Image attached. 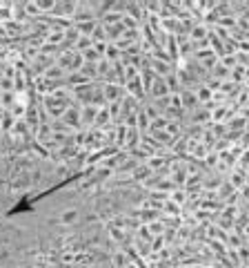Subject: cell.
I'll use <instances>...</instances> for the list:
<instances>
[{
    "mask_svg": "<svg viewBox=\"0 0 249 268\" xmlns=\"http://www.w3.org/2000/svg\"><path fill=\"white\" fill-rule=\"evenodd\" d=\"M62 123L67 127H72L74 132H78V130H82V125H80V105H76V103H72V107H69L67 112L62 114V119H60Z\"/></svg>",
    "mask_w": 249,
    "mask_h": 268,
    "instance_id": "2",
    "label": "cell"
},
{
    "mask_svg": "<svg viewBox=\"0 0 249 268\" xmlns=\"http://www.w3.org/2000/svg\"><path fill=\"white\" fill-rule=\"evenodd\" d=\"M98 110H100V107H96V105H82L80 107V125H82V130L94 127L96 117H98Z\"/></svg>",
    "mask_w": 249,
    "mask_h": 268,
    "instance_id": "4",
    "label": "cell"
},
{
    "mask_svg": "<svg viewBox=\"0 0 249 268\" xmlns=\"http://www.w3.org/2000/svg\"><path fill=\"white\" fill-rule=\"evenodd\" d=\"M78 30V34L80 36H89L91 38V34H94V30L98 27V20H89V23H80V25H74Z\"/></svg>",
    "mask_w": 249,
    "mask_h": 268,
    "instance_id": "18",
    "label": "cell"
},
{
    "mask_svg": "<svg viewBox=\"0 0 249 268\" xmlns=\"http://www.w3.org/2000/svg\"><path fill=\"white\" fill-rule=\"evenodd\" d=\"M0 92H16V88H14V81H11V78L0 76Z\"/></svg>",
    "mask_w": 249,
    "mask_h": 268,
    "instance_id": "23",
    "label": "cell"
},
{
    "mask_svg": "<svg viewBox=\"0 0 249 268\" xmlns=\"http://www.w3.org/2000/svg\"><path fill=\"white\" fill-rule=\"evenodd\" d=\"M180 103H182V110H185L187 114H192L194 110L200 107V103H198L196 92H194V89H182V92H180Z\"/></svg>",
    "mask_w": 249,
    "mask_h": 268,
    "instance_id": "6",
    "label": "cell"
},
{
    "mask_svg": "<svg viewBox=\"0 0 249 268\" xmlns=\"http://www.w3.org/2000/svg\"><path fill=\"white\" fill-rule=\"evenodd\" d=\"M221 63L231 72V69L238 65V54H227V56H223V59H221Z\"/></svg>",
    "mask_w": 249,
    "mask_h": 268,
    "instance_id": "22",
    "label": "cell"
},
{
    "mask_svg": "<svg viewBox=\"0 0 249 268\" xmlns=\"http://www.w3.org/2000/svg\"><path fill=\"white\" fill-rule=\"evenodd\" d=\"M0 105H2L5 112H9L16 105V92H0Z\"/></svg>",
    "mask_w": 249,
    "mask_h": 268,
    "instance_id": "17",
    "label": "cell"
},
{
    "mask_svg": "<svg viewBox=\"0 0 249 268\" xmlns=\"http://www.w3.org/2000/svg\"><path fill=\"white\" fill-rule=\"evenodd\" d=\"M127 264H131V259H129V255H127L124 248H116L114 253L109 255V266L111 268H124Z\"/></svg>",
    "mask_w": 249,
    "mask_h": 268,
    "instance_id": "9",
    "label": "cell"
},
{
    "mask_svg": "<svg viewBox=\"0 0 249 268\" xmlns=\"http://www.w3.org/2000/svg\"><path fill=\"white\" fill-rule=\"evenodd\" d=\"M187 268H207V266H200V264H196V266H187Z\"/></svg>",
    "mask_w": 249,
    "mask_h": 268,
    "instance_id": "26",
    "label": "cell"
},
{
    "mask_svg": "<svg viewBox=\"0 0 249 268\" xmlns=\"http://www.w3.org/2000/svg\"><path fill=\"white\" fill-rule=\"evenodd\" d=\"M89 20H98L96 16L91 14V9L87 7V2H78V9L72 18V25H80V23H89Z\"/></svg>",
    "mask_w": 249,
    "mask_h": 268,
    "instance_id": "8",
    "label": "cell"
},
{
    "mask_svg": "<svg viewBox=\"0 0 249 268\" xmlns=\"http://www.w3.org/2000/svg\"><path fill=\"white\" fill-rule=\"evenodd\" d=\"M187 197H189V195H187V190H185V188H174V190L169 192V199H172L174 204H178V206H180V208L187 204Z\"/></svg>",
    "mask_w": 249,
    "mask_h": 268,
    "instance_id": "16",
    "label": "cell"
},
{
    "mask_svg": "<svg viewBox=\"0 0 249 268\" xmlns=\"http://www.w3.org/2000/svg\"><path fill=\"white\" fill-rule=\"evenodd\" d=\"M209 76L211 78H216V81H221V83H225V81H229V76H231V72L225 67V65L218 60V63L214 65V69L209 72Z\"/></svg>",
    "mask_w": 249,
    "mask_h": 268,
    "instance_id": "13",
    "label": "cell"
},
{
    "mask_svg": "<svg viewBox=\"0 0 249 268\" xmlns=\"http://www.w3.org/2000/svg\"><path fill=\"white\" fill-rule=\"evenodd\" d=\"M207 38H209V27L200 20V23H196L194 25V30L189 31V40L198 43V40H207Z\"/></svg>",
    "mask_w": 249,
    "mask_h": 268,
    "instance_id": "11",
    "label": "cell"
},
{
    "mask_svg": "<svg viewBox=\"0 0 249 268\" xmlns=\"http://www.w3.org/2000/svg\"><path fill=\"white\" fill-rule=\"evenodd\" d=\"M124 268H138V266H136V264L131 262V264H127V266H124Z\"/></svg>",
    "mask_w": 249,
    "mask_h": 268,
    "instance_id": "25",
    "label": "cell"
},
{
    "mask_svg": "<svg viewBox=\"0 0 249 268\" xmlns=\"http://www.w3.org/2000/svg\"><path fill=\"white\" fill-rule=\"evenodd\" d=\"M82 59H85V63H96L98 65L102 60V56L94 47H91V49H87V52H82Z\"/></svg>",
    "mask_w": 249,
    "mask_h": 268,
    "instance_id": "20",
    "label": "cell"
},
{
    "mask_svg": "<svg viewBox=\"0 0 249 268\" xmlns=\"http://www.w3.org/2000/svg\"><path fill=\"white\" fill-rule=\"evenodd\" d=\"M247 183H249V170H247Z\"/></svg>",
    "mask_w": 249,
    "mask_h": 268,
    "instance_id": "27",
    "label": "cell"
},
{
    "mask_svg": "<svg viewBox=\"0 0 249 268\" xmlns=\"http://www.w3.org/2000/svg\"><path fill=\"white\" fill-rule=\"evenodd\" d=\"M227 181L231 183V188H234V190H240V188H245V185H247V172L240 170V168L236 166V168H231V172L227 175Z\"/></svg>",
    "mask_w": 249,
    "mask_h": 268,
    "instance_id": "7",
    "label": "cell"
},
{
    "mask_svg": "<svg viewBox=\"0 0 249 268\" xmlns=\"http://www.w3.org/2000/svg\"><path fill=\"white\" fill-rule=\"evenodd\" d=\"M149 230H151L153 237H160V235H163L167 228H165V226L160 224V219H158V221H153V224H149Z\"/></svg>",
    "mask_w": 249,
    "mask_h": 268,
    "instance_id": "24",
    "label": "cell"
},
{
    "mask_svg": "<svg viewBox=\"0 0 249 268\" xmlns=\"http://www.w3.org/2000/svg\"><path fill=\"white\" fill-rule=\"evenodd\" d=\"M194 92H196V98H198V103H200V105H209V103H211V96H214V92H211V89L207 88L205 83L196 85V88H194Z\"/></svg>",
    "mask_w": 249,
    "mask_h": 268,
    "instance_id": "12",
    "label": "cell"
},
{
    "mask_svg": "<svg viewBox=\"0 0 249 268\" xmlns=\"http://www.w3.org/2000/svg\"><path fill=\"white\" fill-rule=\"evenodd\" d=\"M102 59L107 60V63H118L120 59H123V52H120L118 47H116V45H107V52H105V56H102Z\"/></svg>",
    "mask_w": 249,
    "mask_h": 268,
    "instance_id": "15",
    "label": "cell"
},
{
    "mask_svg": "<svg viewBox=\"0 0 249 268\" xmlns=\"http://www.w3.org/2000/svg\"><path fill=\"white\" fill-rule=\"evenodd\" d=\"M82 63H85V59H82V54H78V52H62V54H58L56 56V65L58 67H62L67 74H74V72H78V69L82 67Z\"/></svg>",
    "mask_w": 249,
    "mask_h": 268,
    "instance_id": "1",
    "label": "cell"
},
{
    "mask_svg": "<svg viewBox=\"0 0 249 268\" xmlns=\"http://www.w3.org/2000/svg\"><path fill=\"white\" fill-rule=\"evenodd\" d=\"M102 92H105V101H107V105L109 103H118V101H123L124 98V85H120V83H105L102 85Z\"/></svg>",
    "mask_w": 249,
    "mask_h": 268,
    "instance_id": "3",
    "label": "cell"
},
{
    "mask_svg": "<svg viewBox=\"0 0 249 268\" xmlns=\"http://www.w3.org/2000/svg\"><path fill=\"white\" fill-rule=\"evenodd\" d=\"M91 38L89 36H80L78 38V43H76V47H74V52H78V54H82V52H87V49H91Z\"/></svg>",
    "mask_w": 249,
    "mask_h": 268,
    "instance_id": "21",
    "label": "cell"
},
{
    "mask_svg": "<svg viewBox=\"0 0 249 268\" xmlns=\"http://www.w3.org/2000/svg\"><path fill=\"white\" fill-rule=\"evenodd\" d=\"M147 96H149V101H156V98H165V96H169L167 81H165V78H160V76H156V81H153L151 89L147 92Z\"/></svg>",
    "mask_w": 249,
    "mask_h": 268,
    "instance_id": "5",
    "label": "cell"
},
{
    "mask_svg": "<svg viewBox=\"0 0 249 268\" xmlns=\"http://www.w3.org/2000/svg\"><path fill=\"white\" fill-rule=\"evenodd\" d=\"M140 81H143L145 92H149V89H151V85H153V81H156V74H153V69L149 67V63L145 65L143 69H140Z\"/></svg>",
    "mask_w": 249,
    "mask_h": 268,
    "instance_id": "14",
    "label": "cell"
},
{
    "mask_svg": "<svg viewBox=\"0 0 249 268\" xmlns=\"http://www.w3.org/2000/svg\"><path fill=\"white\" fill-rule=\"evenodd\" d=\"M91 43H107V30L100 20H98V27L94 30V34H91Z\"/></svg>",
    "mask_w": 249,
    "mask_h": 268,
    "instance_id": "19",
    "label": "cell"
},
{
    "mask_svg": "<svg viewBox=\"0 0 249 268\" xmlns=\"http://www.w3.org/2000/svg\"><path fill=\"white\" fill-rule=\"evenodd\" d=\"M109 125H114V121H111L109 107L105 105V107H100V110H98V117H96V123H94V127H96V130H102V132H105Z\"/></svg>",
    "mask_w": 249,
    "mask_h": 268,
    "instance_id": "10",
    "label": "cell"
}]
</instances>
